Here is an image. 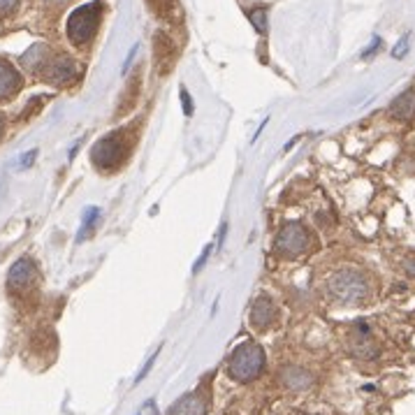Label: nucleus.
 <instances>
[{"label":"nucleus","instance_id":"cd10ccee","mask_svg":"<svg viewBox=\"0 0 415 415\" xmlns=\"http://www.w3.org/2000/svg\"><path fill=\"white\" fill-rule=\"evenodd\" d=\"M3 130H5V117L0 114V137H3Z\"/></svg>","mask_w":415,"mask_h":415},{"label":"nucleus","instance_id":"6e6552de","mask_svg":"<svg viewBox=\"0 0 415 415\" xmlns=\"http://www.w3.org/2000/svg\"><path fill=\"white\" fill-rule=\"evenodd\" d=\"M276 320H279L276 304H274L267 295H260L253 302V306H251V325H253V330L267 332V330L274 328V325H276Z\"/></svg>","mask_w":415,"mask_h":415},{"label":"nucleus","instance_id":"9d476101","mask_svg":"<svg viewBox=\"0 0 415 415\" xmlns=\"http://www.w3.org/2000/svg\"><path fill=\"white\" fill-rule=\"evenodd\" d=\"M279 383L284 385L288 392H304L316 383V376L304 367L290 365L279 372Z\"/></svg>","mask_w":415,"mask_h":415},{"label":"nucleus","instance_id":"a878e982","mask_svg":"<svg viewBox=\"0 0 415 415\" xmlns=\"http://www.w3.org/2000/svg\"><path fill=\"white\" fill-rule=\"evenodd\" d=\"M35 156H38V151H35V149H33V151H28V153H23V158H21V165H31Z\"/></svg>","mask_w":415,"mask_h":415},{"label":"nucleus","instance_id":"f257e3e1","mask_svg":"<svg viewBox=\"0 0 415 415\" xmlns=\"http://www.w3.org/2000/svg\"><path fill=\"white\" fill-rule=\"evenodd\" d=\"M328 295L332 302L343 306H362L372 297V281L360 269H339L328 281Z\"/></svg>","mask_w":415,"mask_h":415},{"label":"nucleus","instance_id":"9b49d317","mask_svg":"<svg viewBox=\"0 0 415 415\" xmlns=\"http://www.w3.org/2000/svg\"><path fill=\"white\" fill-rule=\"evenodd\" d=\"M75 77H77V63L68 56L51 60V63L44 68V79L54 86H63V84L75 82Z\"/></svg>","mask_w":415,"mask_h":415},{"label":"nucleus","instance_id":"4468645a","mask_svg":"<svg viewBox=\"0 0 415 415\" xmlns=\"http://www.w3.org/2000/svg\"><path fill=\"white\" fill-rule=\"evenodd\" d=\"M47 58H49V49L44 47L42 42H38L26 49V54L21 56V65L28 70V72H40V70L47 68Z\"/></svg>","mask_w":415,"mask_h":415},{"label":"nucleus","instance_id":"f3484780","mask_svg":"<svg viewBox=\"0 0 415 415\" xmlns=\"http://www.w3.org/2000/svg\"><path fill=\"white\" fill-rule=\"evenodd\" d=\"M98 216H100V209H95V207H88V209H86L84 220H82V232H79L77 242L86 239V237L93 232V225H95V220H98Z\"/></svg>","mask_w":415,"mask_h":415},{"label":"nucleus","instance_id":"f8f14e48","mask_svg":"<svg viewBox=\"0 0 415 415\" xmlns=\"http://www.w3.org/2000/svg\"><path fill=\"white\" fill-rule=\"evenodd\" d=\"M153 54H156V63L161 75L170 72V68L174 65V56H176V49H174V42L167 33L158 31L153 35Z\"/></svg>","mask_w":415,"mask_h":415},{"label":"nucleus","instance_id":"423d86ee","mask_svg":"<svg viewBox=\"0 0 415 415\" xmlns=\"http://www.w3.org/2000/svg\"><path fill=\"white\" fill-rule=\"evenodd\" d=\"M123 156H126V146H123V139L119 132H112V135L102 137L100 142H95L91 158H93V165L98 170H114L119 167Z\"/></svg>","mask_w":415,"mask_h":415},{"label":"nucleus","instance_id":"aec40b11","mask_svg":"<svg viewBox=\"0 0 415 415\" xmlns=\"http://www.w3.org/2000/svg\"><path fill=\"white\" fill-rule=\"evenodd\" d=\"M406 51H409V35H404L401 42H399V47H394V49H392V56H394V58H404V56H406Z\"/></svg>","mask_w":415,"mask_h":415},{"label":"nucleus","instance_id":"f03ea898","mask_svg":"<svg viewBox=\"0 0 415 415\" xmlns=\"http://www.w3.org/2000/svg\"><path fill=\"white\" fill-rule=\"evenodd\" d=\"M264 350L255 341H242L227 357V376L237 383L255 381L264 372Z\"/></svg>","mask_w":415,"mask_h":415},{"label":"nucleus","instance_id":"a211bd4d","mask_svg":"<svg viewBox=\"0 0 415 415\" xmlns=\"http://www.w3.org/2000/svg\"><path fill=\"white\" fill-rule=\"evenodd\" d=\"M249 19L255 26V31L264 33V31H267V7H262V5L253 7V10L249 12Z\"/></svg>","mask_w":415,"mask_h":415},{"label":"nucleus","instance_id":"39448f33","mask_svg":"<svg viewBox=\"0 0 415 415\" xmlns=\"http://www.w3.org/2000/svg\"><path fill=\"white\" fill-rule=\"evenodd\" d=\"M311 244V237H308L306 227L302 223H286L279 230L276 239H274V249L286 260L299 258Z\"/></svg>","mask_w":415,"mask_h":415},{"label":"nucleus","instance_id":"6ab92c4d","mask_svg":"<svg viewBox=\"0 0 415 415\" xmlns=\"http://www.w3.org/2000/svg\"><path fill=\"white\" fill-rule=\"evenodd\" d=\"M19 7V0H0V16L12 14Z\"/></svg>","mask_w":415,"mask_h":415},{"label":"nucleus","instance_id":"20e7f679","mask_svg":"<svg viewBox=\"0 0 415 415\" xmlns=\"http://www.w3.org/2000/svg\"><path fill=\"white\" fill-rule=\"evenodd\" d=\"M346 348L355 360L372 362L381 355V343L369 320H355L346 332Z\"/></svg>","mask_w":415,"mask_h":415},{"label":"nucleus","instance_id":"2eb2a0df","mask_svg":"<svg viewBox=\"0 0 415 415\" xmlns=\"http://www.w3.org/2000/svg\"><path fill=\"white\" fill-rule=\"evenodd\" d=\"M21 86V77L19 72L10 65V63H3L0 60V100H7L19 91Z\"/></svg>","mask_w":415,"mask_h":415},{"label":"nucleus","instance_id":"412c9836","mask_svg":"<svg viewBox=\"0 0 415 415\" xmlns=\"http://www.w3.org/2000/svg\"><path fill=\"white\" fill-rule=\"evenodd\" d=\"M211 249H214V246H211V244H207L205 246V251H202V255H200V258H198V262L195 264H193V271H200L202 269V264H205L207 262V258H209V255H211Z\"/></svg>","mask_w":415,"mask_h":415},{"label":"nucleus","instance_id":"b1692460","mask_svg":"<svg viewBox=\"0 0 415 415\" xmlns=\"http://www.w3.org/2000/svg\"><path fill=\"white\" fill-rule=\"evenodd\" d=\"M376 49H381V40H374L372 42V47H369L367 51H362V58H367V56H372Z\"/></svg>","mask_w":415,"mask_h":415},{"label":"nucleus","instance_id":"1a4fd4ad","mask_svg":"<svg viewBox=\"0 0 415 415\" xmlns=\"http://www.w3.org/2000/svg\"><path fill=\"white\" fill-rule=\"evenodd\" d=\"M35 274H38V269H35V262L31 258L16 260L10 271H7V288H10V293H23L35 281Z\"/></svg>","mask_w":415,"mask_h":415},{"label":"nucleus","instance_id":"dca6fc26","mask_svg":"<svg viewBox=\"0 0 415 415\" xmlns=\"http://www.w3.org/2000/svg\"><path fill=\"white\" fill-rule=\"evenodd\" d=\"M153 7V12L158 16H163V19H179L181 16V10H179V0H149Z\"/></svg>","mask_w":415,"mask_h":415},{"label":"nucleus","instance_id":"bb28decb","mask_svg":"<svg viewBox=\"0 0 415 415\" xmlns=\"http://www.w3.org/2000/svg\"><path fill=\"white\" fill-rule=\"evenodd\" d=\"M47 3H51V5H68L70 0H47Z\"/></svg>","mask_w":415,"mask_h":415},{"label":"nucleus","instance_id":"393cba45","mask_svg":"<svg viewBox=\"0 0 415 415\" xmlns=\"http://www.w3.org/2000/svg\"><path fill=\"white\" fill-rule=\"evenodd\" d=\"M137 49H139L137 44H135V47L130 49V54H128V58H126V63H123V72H128V68H130V63H132V56L137 54Z\"/></svg>","mask_w":415,"mask_h":415},{"label":"nucleus","instance_id":"7ed1b4c3","mask_svg":"<svg viewBox=\"0 0 415 415\" xmlns=\"http://www.w3.org/2000/svg\"><path fill=\"white\" fill-rule=\"evenodd\" d=\"M102 3H88V5H82L77 7V10L70 14L68 19V38L77 47H82V44L91 42L95 38V33H98V26H100V16H102Z\"/></svg>","mask_w":415,"mask_h":415},{"label":"nucleus","instance_id":"ddd939ff","mask_svg":"<svg viewBox=\"0 0 415 415\" xmlns=\"http://www.w3.org/2000/svg\"><path fill=\"white\" fill-rule=\"evenodd\" d=\"M390 117L401 123L415 121V88H406L401 95H397V100L390 104Z\"/></svg>","mask_w":415,"mask_h":415},{"label":"nucleus","instance_id":"4be33fe9","mask_svg":"<svg viewBox=\"0 0 415 415\" xmlns=\"http://www.w3.org/2000/svg\"><path fill=\"white\" fill-rule=\"evenodd\" d=\"M181 104H183V114L186 117H193V102H190V95L186 88H181Z\"/></svg>","mask_w":415,"mask_h":415},{"label":"nucleus","instance_id":"5701e85b","mask_svg":"<svg viewBox=\"0 0 415 415\" xmlns=\"http://www.w3.org/2000/svg\"><path fill=\"white\" fill-rule=\"evenodd\" d=\"M404 271L409 274V276L415 279V258H406L404 260Z\"/></svg>","mask_w":415,"mask_h":415},{"label":"nucleus","instance_id":"0eeeda50","mask_svg":"<svg viewBox=\"0 0 415 415\" xmlns=\"http://www.w3.org/2000/svg\"><path fill=\"white\" fill-rule=\"evenodd\" d=\"M209 406H211V385L209 381H202L195 390L186 392L179 401H174L167 415H207Z\"/></svg>","mask_w":415,"mask_h":415}]
</instances>
